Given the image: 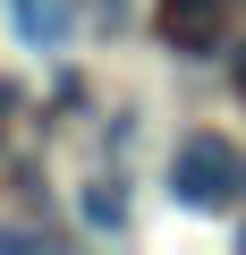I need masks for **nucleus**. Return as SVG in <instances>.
Segmentation results:
<instances>
[{
  "label": "nucleus",
  "instance_id": "f257e3e1",
  "mask_svg": "<svg viewBox=\"0 0 246 255\" xmlns=\"http://www.w3.org/2000/svg\"><path fill=\"white\" fill-rule=\"evenodd\" d=\"M246 187V162H238V145H221V136H178V153H170V196L178 204H195V213H221L229 196Z\"/></svg>",
  "mask_w": 246,
  "mask_h": 255
},
{
  "label": "nucleus",
  "instance_id": "f03ea898",
  "mask_svg": "<svg viewBox=\"0 0 246 255\" xmlns=\"http://www.w3.org/2000/svg\"><path fill=\"white\" fill-rule=\"evenodd\" d=\"M170 43L178 51H212L221 43V0H170Z\"/></svg>",
  "mask_w": 246,
  "mask_h": 255
},
{
  "label": "nucleus",
  "instance_id": "7ed1b4c3",
  "mask_svg": "<svg viewBox=\"0 0 246 255\" xmlns=\"http://www.w3.org/2000/svg\"><path fill=\"white\" fill-rule=\"evenodd\" d=\"M9 17H17L26 43H60L68 34V0H9Z\"/></svg>",
  "mask_w": 246,
  "mask_h": 255
},
{
  "label": "nucleus",
  "instance_id": "20e7f679",
  "mask_svg": "<svg viewBox=\"0 0 246 255\" xmlns=\"http://www.w3.org/2000/svg\"><path fill=\"white\" fill-rule=\"evenodd\" d=\"M77 213H85V230H128V196H119V179H93V187L77 196Z\"/></svg>",
  "mask_w": 246,
  "mask_h": 255
},
{
  "label": "nucleus",
  "instance_id": "39448f33",
  "mask_svg": "<svg viewBox=\"0 0 246 255\" xmlns=\"http://www.w3.org/2000/svg\"><path fill=\"white\" fill-rule=\"evenodd\" d=\"M238 94H246V43H238Z\"/></svg>",
  "mask_w": 246,
  "mask_h": 255
}]
</instances>
